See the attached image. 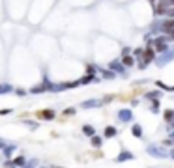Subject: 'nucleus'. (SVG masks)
<instances>
[{"label":"nucleus","mask_w":174,"mask_h":168,"mask_svg":"<svg viewBox=\"0 0 174 168\" xmlns=\"http://www.w3.org/2000/svg\"><path fill=\"white\" fill-rule=\"evenodd\" d=\"M13 164H19V166H22V164H24V159H22V157H17V159L13 161Z\"/></svg>","instance_id":"obj_8"},{"label":"nucleus","mask_w":174,"mask_h":168,"mask_svg":"<svg viewBox=\"0 0 174 168\" xmlns=\"http://www.w3.org/2000/svg\"><path fill=\"white\" fill-rule=\"evenodd\" d=\"M38 118L39 119H53L55 118V112L53 110H39L38 112Z\"/></svg>","instance_id":"obj_1"},{"label":"nucleus","mask_w":174,"mask_h":168,"mask_svg":"<svg viewBox=\"0 0 174 168\" xmlns=\"http://www.w3.org/2000/svg\"><path fill=\"white\" fill-rule=\"evenodd\" d=\"M90 80H92V75H88V77H84V79H83V80H81V82H83V84H84V82H90Z\"/></svg>","instance_id":"obj_12"},{"label":"nucleus","mask_w":174,"mask_h":168,"mask_svg":"<svg viewBox=\"0 0 174 168\" xmlns=\"http://www.w3.org/2000/svg\"><path fill=\"white\" fill-rule=\"evenodd\" d=\"M156 49H157V51H165V49H167V43L163 41V37H157V39H156Z\"/></svg>","instance_id":"obj_4"},{"label":"nucleus","mask_w":174,"mask_h":168,"mask_svg":"<svg viewBox=\"0 0 174 168\" xmlns=\"http://www.w3.org/2000/svg\"><path fill=\"white\" fill-rule=\"evenodd\" d=\"M172 110H165V119H172Z\"/></svg>","instance_id":"obj_9"},{"label":"nucleus","mask_w":174,"mask_h":168,"mask_svg":"<svg viewBox=\"0 0 174 168\" xmlns=\"http://www.w3.org/2000/svg\"><path fill=\"white\" fill-rule=\"evenodd\" d=\"M6 114H10V108H4V110H0V116H6Z\"/></svg>","instance_id":"obj_13"},{"label":"nucleus","mask_w":174,"mask_h":168,"mask_svg":"<svg viewBox=\"0 0 174 168\" xmlns=\"http://www.w3.org/2000/svg\"><path fill=\"white\" fill-rule=\"evenodd\" d=\"M114 133H116V131H114V127H109V129H107V133H105V136H114Z\"/></svg>","instance_id":"obj_7"},{"label":"nucleus","mask_w":174,"mask_h":168,"mask_svg":"<svg viewBox=\"0 0 174 168\" xmlns=\"http://www.w3.org/2000/svg\"><path fill=\"white\" fill-rule=\"evenodd\" d=\"M150 60H154V51H152V49H146V51H144V62H142V64H148Z\"/></svg>","instance_id":"obj_3"},{"label":"nucleus","mask_w":174,"mask_h":168,"mask_svg":"<svg viewBox=\"0 0 174 168\" xmlns=\"http://www.w3.org/2000/svg\"><path fill=\"white\" fill-rule=\"evenodd\" d=\"M83 133H84V135H90V136H92V135H94V129H92L90 125H84V127H83Z\"/></svg>","instance_id":"obj_5"},{"label":"nucleus","mask_w":174,"mask_h":168,"mask_svg":"<svg viewBox=\"0 0 174 168\" xmlns=\"http://www.w3.org/2000/svg\"><path fill=\"white\" fill-rule=\"evenodd\" d=\"M167 15H168V17H172V19H174V6H172V8H168V10H167Z\"/></svg>","instance_id":"obj_11"},{"label":"nucleus","mask_w":174,"mask_h":168,"mask_svg":"<svg viewBox=\"0 0 174 168\" xmlns=\"http://www.w3.org/2000/svg\"><path fill=\"white\" fill-rule=\"evenodd\" d=\"M172 30H174V19H167V21L163 22V32L170 34Z\"/></svg>","instance_id":"obj_2"},{"label":"nucleus","mask_w":174,"mask_h":168,"mask_svg":"<svg viewBox=\"0 0 174 168\" xmlns=\"http://www.w3.org/2000/svg\"><path fill=\"white\" fill-rule=\"evenodd\" d=\"M64 114H66V116H71V114H75V108H66V110H64Z\"/></svg>","instance_id":"obj_10"},{"label":"nucleus","mask_w":174,"mask_h":168,"mask_svg":"<svg viewBox=\"0 0 174 168\" xmlns=\"http://www.w3.org/2000/svg\"><path fill=\"white\" fill-rule=\"evenodd\" d=\"M123 64H126V65H133V58L131 56H126V58H123Z\"/></svg>","instance_id":"obj_6"}]
</instances>
